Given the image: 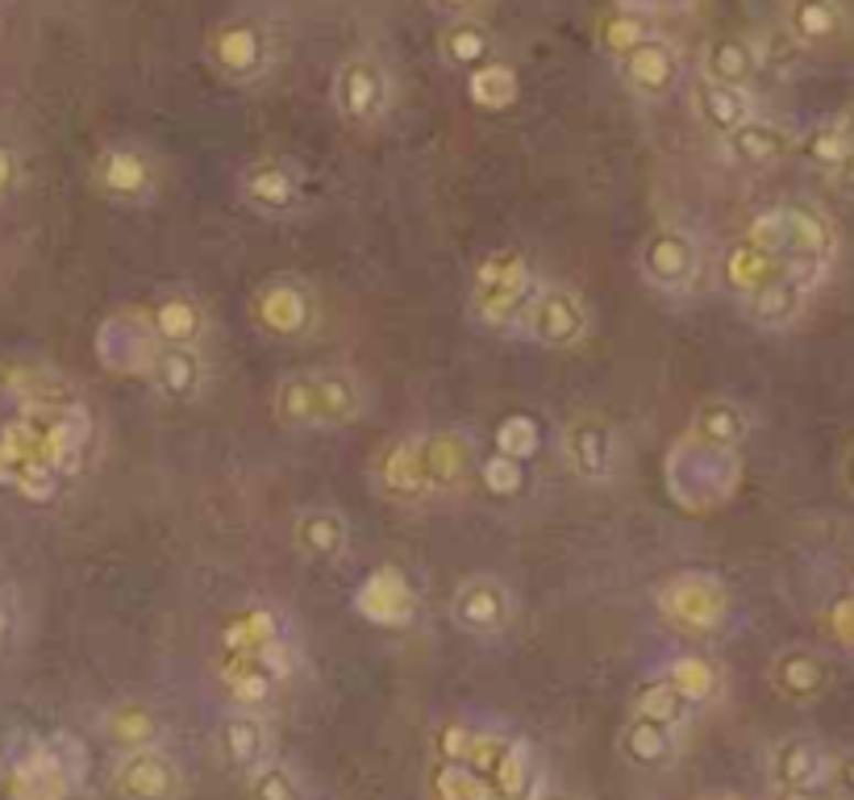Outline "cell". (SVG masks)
Here are the masks:
<instances>
[{
    "label": "cell",
    "mask_w": 854,
    "mask_h": 800,
    "mask_svg": "<svg viewBox=\"0 0 854 800\" xmlns=\"http://www.w3.org/2000/svg\"><path fill=\"white\" fill-rule=\"evenodd\" d=\"M792 154H797V133L759 113L722 138V159L738 172H771Z\"/></svg>",
    "instance_id": "9a60e30c"
},
{
    "label": "cell",
    "mask_w": 854,
    "mask_h": 800,
    "mask_svg": "<svg viewBox=\"0 0 854 800\" xmlns=\"http://www.w3.org/2000/svg\"><path fill=\"white\" fill-rule=\"evenodd\" d=\"M834 684V667L809 647H788L771 659V688L792 705H813Z\"/></svg>",
    "instance_id": "603a6c76"
},
{
    "label": "cell",
    "mask_w": 854,
    "mask_h": 800,
    "mask_svg": "<svg viewBox=\"0 0 854 800\" xmlns=\"http://www.w3.org/2000/svg\"><path fill=\"white\" fill-rule=\"evenodd\" d=\"M79 746L72 738L39 743V738H18L9 759H4V780L18 800H67L76 783Z\"/></svg>",
    "instance_id": "7a4b0ae2"
},
{
    "label": "cell",
    "mask_w": 854,
    "mask_h": 800,
    "mask_svg": "<svg viewBox=\"0 0 854 800\" xmlns=\"http://www.w3.org/2000/svg\"><path fill=\"white\" fill-rule=\"evenodd\" d=\"M418 458L421 472H425V484H430V496H442L463 488L475 476L479 451L458 430H425V434H418Z\"/></svg>",
    "instance_id": "e0dca14e"
},
{
    "label": "cell",
    "mask_w": 854,
    "mask_h": 800,
    "mask_svg": "<svg viewBox=\"0 0 854 800\" xmlns=\"http://www.w3.org/2000/svg\"><path fill=\"white\" fill-rule=\"evenodd\" d=\"M250 325L271 343H301L317 329V296L301 275H271L250 292Z\"/></svg>",
    "instance_id": "277c9868"
},
{
    "label": "cell",
    "mask_w": 854,
    "mask_h": 800,
    "mask_svg": "<svg viewBox=\"0 0 854 800\" xmlns=\"http://www.w3.org/2000/svg\"><path fill=\"white\" fill-rule=\"evenodd\" d=\"M142 322L151 329L154 346H201L209 334V309L188 288H167L138 305Z\"/></svg>",
    "instance_id": "5bb4252c"
},
{
    "label": "cell",
    "mask_w": 854,
    "mask_h": 800,
    "mask_svg": "<svg viewBox=\"0 0 854 800\" xmlns=\"http://www.w3.org/2000/svg\"><path fill=\"white\" fill-rule=\"evenodd\" d=\"M467 100H472L475 109H488V113H505L517 105V96H521V76L512 72L509 63H500V58H488V63H479L467 72Z\"/></svg>",
    "instance_id": "f35d334b"
},
{
    "label": "cell",
    "mask_w": 854,
    "mask_h": 800,
    "mask_svg": "<svg viewBox=\"0 0 854 800\" xmlns=\"http://www.w3.org/2000/svg\"><path fill=\"white\" fill-rule=\"evenodd\" d=\"M617 67H621V79H626V88L634 96H642V100H663L675 84H680V55H675V46L663 39V34H655V39L638 42L629 55L617 58Z\"/></svg>",
    "instance_id": "7402d4cb"
},
{
    "label": "cell",
    "mask_w": 854,
    "mask_h": 800,
    "mask_svg": "<svg viewBox=\"0 0 854 800\" xmlns=\"http://www.w3.org/2000/svg\"><path fill=\"white\" fill-rule=\"evenodd\" d=\"M701 242L696 234L683 226H663L655 229L638 247V275L646 288L663 292V296H688L696 280H701Z\"/></svg>",
    "instance_id": "52a82bcc"
},
{
    "label": "cell",
    "mask_w": 854,
    "mask_h": 800,
    "mask_svg": "<svg viewBox=\"0 0 854 800\" xmlns=\"http://www.w3.org/2000/svg\"><path fill=\"white\" fill-rule=\"evenodd\" d=\"M472 734H475V725L467 722H446L442 729L434 734V750H437V759L442 763H463V755H467V746H472Z\"/></svg>",
    "instance_id": "db71d44e"
},
{
    "label": "cell",
    "mask_w": 854,
    "mask_h": 800,
    "mask_svg": "<svg viewBox=\"0 0 854 800\" xmlns=\"http://www.w3.org/2000/svg\"><path fill=\"white\" fill-rule=\"evenodd\" d=\"M776 800H834L830 788H776Z\"/></svg>",
    "instance_id": "6f0895ef"
},
{
    "label": "cell",
    "mask_w": 854,
    "mask_h": 800,
    "mask_svg": "<svg viewBox=\"0 0 854 800\" xmlns=\"http://www.w3.org/2000/svg\"><path fill=\"white\" fill-rule=\"evenodd\" d=\"M493 446H496V455L530 463V458L542 451V425L533 418H526V413H512V418H505L496 425Z\"/></svg>",
    "instance_id": "7dc6e473"
},
{
    "label": "cell",
    "mask_w": 854,
    "mask_h": 800,
    "mask_svg": "<svg viewBox=\"0 0 854 800\" xmlns=\"http://www.w3.org/2000/svg\"><path fill=\"white\" fill-rule=\"evenodd\" d=\"M271 418L280 430H322V404H317V376L313 371H288L275 380L271 392Z\"/></svg>",
    "instance_id": "d6a6232c"
},
{
    "label": "cell",
    "mask_w": 854,
    "mask_h": 800,
    "mask_svg": "<svg viewBox=\"0 0 854 800\" xmlns=\"http://www.w3.org/2000/svg\"><path fill=\"white\" fill-rule=\"evenodd\" d=\"M205 58L209 67L229 84H255L271 63V34L259 21L229 18L205 39Z\"/></svg>",
    "instance_id": "30bf717a"
},
{
    "label": "cell",
    "mask_w": 854,
    "mask_h": 800,
    "mask_svg": "<svg viewBox=\"0 0 854 800\" xmlns=\"http://www.w3.org/2000/svg\"><path fill=\"white\" fill-rule=\"evenodd\" d=\"M750 430H755V418H750V409L742 400L709 397L696 404L688 439L701 442V446H713V451H738L742 442L750 439Z\"/></svg>",
    "instance_id": "d4e9b609"
},
{
    "label": "cell",
    "mask_w": 854,
    "mask_h": 800,
    "mask_svg": "<svg viewBox=\"0 0 854 800\" xmlns=\"http://www.w3.org/2000/svg\"><path fill=\"white\" fill-rule=\"evenodd\" d=\"M217 746H221L226 767L242 771V776H250L259 763L271 759V734L255 709H234L217 729Z\"/></svg>",
    "instance_id": "83f0119b"
},
{
    "label": "cell",
    "mask_w": 854,
    "mask_h": 800,
    "mask_svg": "<svg viewBox=\"0 0 854 800\" xmlns=\"http://www.w3.org/2000/svg\"><path fill=\"white\" fill-rule=\"evenodd\" d=\"M292 638V621L271 601H250L242 613H234L221 626V655H255L267 642Z\"/></svg>",
    "instance_id": "4316f807"
},
{
    "label": "cell",
    "mask_w": 854,
    "mask_h": 800,
    "mask_svg": "<svg viewBox=\"0 0 854 800\" xmlns=\"http://www.w3.org/2000/svg\"><path fill=\"white\" fill-rule=\"evenodd\" d=\"M451 621L472 638H496L512 621V588L493 572L467 575L451 596Z\"/></svg>",
    "instance_id": "7c38bea8"
},
{
    "label": "cell",
    "mask_w": 854,
    "mask_h": 800,
    "mask_svg": "<svg viewBox=\"0 0 854 800\" xmlns=\"http://www.w3.org/2000/svg\"><path fill=\"white\" fill-rule=\"evenodd\" d=\"M592 309L588 301L571 284H538L530 309L521 313L517 334H526L530 343L547 346V350H571L588 338Z\"/></svg>",
    "instance_id": "8992f818"
},
{
    "label": "cell",
    "mask_w": 854,
    "mask_h": 800,
    "mask_svg": "<svg viewBox=\"0 0 854 800\" xmlns=\"http://www.w3.org/2000/svg\"><path fill=\"white\" fill-rule=\"evenodd\" d=\"M621 755L634 767H663L675 755V729H663V725L646 722V717L634 713L626 734H621Z\"/></svg>",
    "instance_id": "7bdbcfd3"
},
{
    "label": "cell",
    "mask_w": 854,
    "mask_h": 800,
    "mask_svg": "<svg viewBox=\"0 0 854 800\" xmlns=\"http://www.w3.org/2000/svg\"><path fill=\"white\" fill-rule=\"evenodd\" d=\"M759 72V46L742 34H722L709 39L701 51V79L725 84V88H750V79Z\"/></svg>",
    "instance_id": "1f68e13d"
},
{
    "label": "cell",
    "mask_w": 854,
    "mask_h": 800,
    "mask_svg": "<svg viewBox=\"0 0 854 800\" xmlns=\"http://www.w3.org/2000/svg\"><path fill=\"white\" fill-rule=\"evenodd\" d=\"M538 284L542 280H538V271L521 250L496 247L475 263L472 288H467V313L484 329H517Z\"/></svg>",
    "instance_id": "6da1fadb"
},
{
    "label": "cell",
    "mask_w": 854,
    "mask_h": 800,
    "mask_svg": "<svg viewBox=\"0 0 854 800\" xmlns=\"http://www.w3.org/2000/svg\"><path fill=\"white\" fill-rule=\"evenodd\" d=\"M425 792H430V800H488V783L463 763L437 759L425 771Z\"/></svg>",
    "instance_id": "f6af8a7d"
},
{
    "label": "cell",
    "mask_w": 854,
    "mask_h": 800,
    "mask_svg": "<svg viewBox=\"0 0 854 800\" xmlns=\"http://www.w3.org/2000/svg\"><path fill=\"white\" fill-rule=\"evenodd\" d=\"M475 476L484 479L488 496H496V500H512V496H521V488H526V463L505 458L493 451L488 458L475 463Z\"/></svg>",
    "instance_id": "681fc988"
},
{
    "label": "cell",
    "mask_w": 854,
    "mask_h": 800,
    "mask_svg": "<svg viewBox=\"0 0 854 800\" xmlns=\"http://www.w3.org/2000/svg\"><path fill=\"white\" fill-rule=\"evenodd\" d=\"M559 458L575 479L584 484H608L617 476V458H621V442L617 430L605 418H571L559 430Z\"/></svg>",
    "instance_id": "8fae6325"
},
{
    "label": "cell",
    "mask_w": 854,
    "mask_h": 800,
    "mask_svg": "<svg viewBox=\"0 0 854 800\" xmlns=\"http://www.w3.org/2000/svg\"><path fill=\"white\" fill-rule=\"evenodd\" d=\"M517 743V734L509 729H475L472 734V746H467V755H463V767H472L479 780H488V771H493L496 763L505 759V750Z\"/></svg>",
    "instance_id": "f907efd6"
},
{
    "label": "cell",
    "mask_w": 854,
    "mask_h": 800,
    "mask_svg": "<svg viewBox=\"0 0 854 800\" xmlns=\"http://www.w3.org/2000/svg\"><path fill=\"white\" fill-rule=\"evenodd\" d=\"M350 605H355V613H359L363 621H371V626L380 629H404L418 621V588L392 563H383V567L363 575L355 596H350Z\"/></svg>",
    "instance_id": "4fadbf2b"
},
{
    "label": "cell",
    "mask_w": 854,
    "mask_h": 800,
    "mask_svg": "<svg viewBox=\"0 0 854 800\" xmlns=\"http://www.w3.org/2000/svg\"><path fill=\"white\" fill-rule=\"evenodd\" d=\"M493 51H496L493 30L479 18L446 21V30L437 34V55H442L446 67H455V72H472L479 63H488Z\"/></svg>",
    "instance_id": "d590c367"
},
{
    "label": "cell",
    "mask_w": 854,
    "mask_h": 800,
    "mask_svg": "<svg viewBox=\"0 0 854 800\" xmlns=\"http://www.w3.org/2000/svg\"><path fill=\"white\" fill-rule=\"evenodd\" d=\"M692 113L709 133L725 138L729 130H738L742 121L755 117V100H750V88H725V84H713V79H701L692 84Z\"/></svg>",
    "instance_id": "f546056e"
},
{
    "label": "cell",
    "mask_w": 854,
    "mask_h": 800,
    "mask_svg": "<svg viewBox=\"0 0 854 800\" xmlns=\"http://www.w3.org/2000/svg\"><path fill=\"white\" fill-rule=\"evenodd\" d=\"M746 242L750 247L767 250V255H776V259H788V250H792V238H788V221H783V209H763L750 226H746Z\"/></svg>",
    "instance_id": "816d5d0a"
},
{
    "label": "cell",
    "mask_w": 854,
    "mask_h": 800,
    "mask_svg": "<svg viewBox=\"0 0 854 800\" xmlns=\"http://www.w3.org/2000/svg\"><path fill=\"white\" fill-rule=\"evenodd\" d=\"M767 767H771L776 788H830V776H834V759L817 738H783V743H776Z\"/></svg>",
    "instance_id": "484cf974"
},
{
    "label": "cell",
    "mask_w": 854,
    "mask_h": 800,
    "mask_svg": "<svg viewBox=\"0 0 854 800\" xmlns=\"http://www.w3.org/2000/svg\"><path fill=\"white\" fill-rule=\"evenodd\" d=\"M21 175H25V167H21V151L13 142L0 138V201L21 188Z\"/></svg>",
    "instance_id": "11a10c76"
},
{
    "label": "cell",
    "mask_w": 854,
    "mask_h": 800,
    "mask_svg": "<svg viewBox=\"0 0 854 800\" xmlns=\"http://www.w3.org/2000/svg\"><path fill=\"white\" fill-rule=\"evenodd\" d=\"M292 547L309 563H338L350 547V526L334 505H304L292 521Z\"/></svg>",
    "instance_id": "cb8c5ba5"
},
{
    "label": "cell",
    "mask_w": 854,
    "mask_h": 800,
    "mask_svg": "<svg viewBox=\"0 0 854 800\" xmlns=\"http://www.w3.org/2000/svg\"><path fill=\"white\" fill-rule=\"evenodd\" d=\"M329 100H334V113L346 126L371 130L392 109V76H388V67L376 55H350L334 72Z\"/></svg>",
    "instance_id": "ba28073f"
},
{
    "label": "cell",
    "mask_w": 854,
    "mask_h": 800,
    "mask_svg": "<svg viewBox=\"0 0 854 800\" xmlns=\"http://www.w3.org/2000/svg\"><path fill=\"white\" fill-rule=\"evenodd\" d=\"M655 609L688 638H709L725 626L729 592L713 572H680L655 588Z\"/></svg>",
    "instance_id": "3957f363"
},
{
    "label": "cell",
    "mask_w": 854,
    "mask_h": 800,
    "mask_svg": "<svg viewBox=\"0 0 854 800\" xmlns=\"http://www.w3.org/2000/svg\"><path fill=\"white\" fill-rule=\"evenodd\" d=\"M526 800H575V797H567V792H554V788H533Z\"/></svg>",
    "instance_id": "680465c9"
},
{
    "label": "cell",
    "mask_w": 854,
    "mask_h": 800,
    "mask_svg": "<svg viewBox=\"0 0 854 800\" xmlns=\"http://www.w3.org/2000/svg\"><path fill=\"white\" fill-rule=\"evenodd\" d=\"M88 180H93L96 196H105L109 205H121V209H142L159 196V159H154L147 147L138 142H109L100 147L88 167Z\"/></svg>",
    "instance_id": "5b68a950"
},
{
    "label": "cell",
    "mask_w": 854,
    "mask_h": 800,
    "mask_svg": "<svg viewBox=\"0 0 854 800\" xmlns=\"http://www.w3.org/2000/svg\"><path fill=\"white\" fill-rule=\"evenodd\" d=\"M634 713L646 717V722L663 725V729H683L688 717H692V705H688V701H683L680 692L667 684V680H655V684H646L642 692H638Z\"/></svg>",
    "instance_id": "bcb514c9"
},
{
    "label": "cell",
    "mask_w": 854,
    "mask_h": 800,
    "mask_svg": "<svg viewBox=\"0 0 854 800\" xmlns=\"http://www.w3.org/2000/svg\"><path fill=\"white\" fill-rule=\"evenodd\" d=\"M250 800H304V792L288 763L267 759L250 771Z\"/></svg>",
    "instance_id": "c3c4849f"
},
{
    "label": "cell",
    "mask_w": 854,
    "mask_h": 800,
    "mask_svg": "<svg viewBox=\"0 0 854 800\" xmlns=\"http://www.w3.org/2000/svg\"><path fill=\"white\" fill-rule=\"evenodd\" d=\"M783 209V221H788V238H792V250L788 255H821L830 259L837 247L834 221L825 217L813 205H779Z\"/></svg>",
    "instance_id": "60d3db41"
},
{
    "label": "cell",
    "mask_w": 854,
    "mask_h": 800,
    "mask_svg": "<svg viewBox=\"0 0 854 800\" xmlns=\"http://www.w3.org/2000/svg\"><path fill=\"white\" fill-rule=\"evenodd\" d=\"M809 292L813 288L797 280V275H788L783 267H779L776 275L759 284L755 292H746L738 305H742V317L763 329V334H779V329H792V325L804 317V309H809Z\"/></svg>",
    "instance_id": "d6986e66"
},
{
    "label": "cell",
    "mask_w": 854,
    "mask_h": 800,
    "mask_svg": "<svg viewBox=\"0 0 854 800\" xmlns=\"http://www.w3.org/2000/svg\"><path fill=\"white\" fill-rule=\"evenodd\" d=\"M783 30L797 46L821 51V46H834L846 34V13H842L837 0H788Z\"/></svg>",
    "instance_id": "4dcf8cb0"
},
{
    "label": "cell",
    "mask_w": 854,
    "mask_h": 800,
    "mask_svg": "<svg viewBox=\"0 0 854 800\" xmlns=\"http://www.w3.org/2000/svg\"><path fill=\"white\" fill-rule=\"evenodd\" d=\"M142 380L167 404H192L209 388V363L201 355V346H154Z\"/></svg>",
    "instance_id": "2e32d148"
},
{
    "label": "cell",
    "mask_w": 854,
    "mask_h": 800,
    "mask_svg": "<svg viewBox=\"0 0 854 800\" xmlns=\"http://www.w3.org/2000/svg\"><path fill=\"white\" fill-rule=\"evenodd\" d=\"M96 355L100 363L113 371V376H147V363L154 355V338L147 322H142V313L138 305L133 309H121L113 313L109 322L100 325V334H96Z\"/></svg>",
    "instance_id": "44dd1931"
},
{
    "label": "cell",
    "mask_w": 854,
    "mask_h": 800,
    "mask_svg": "<svg viewBox=\"0 0 854 800\" xmlns=\"http://www.w3.org/2000/svg\"><path fill=\"white\" fill-rule=\"evenodd\" d=\"M238 196L250 213L284 221L304 209V175L292 159L267 154V159H250L242 175H238Z\"/></svg>",
    "instance_id": "9c48e42d"
},
{
    "label": "cell",
    "mask_w": 854,
    "mask_h": 800,
    "mask_svg": "<svg viewBox=\"0 0 854 800\" xmlns=\"http://www.w3.org/2000/svg\"><path fill=\"white\" fill-rule=\"evenodd\" d=\"M430 4H434L442 18H451V21H458V18H479V13L488 9V0H430Z\"/></svg>",
    "instance_id": "9f6ffc18"
},
{
    "label": "cell",
    "mask_w": 854,
    "mask_h": 800,
    "mask_svg": "<svg viewBox=\"0 0 854 800\" xmlns=\"http://www.w3.org/2000/svg\"><path fill=\"white\" fill-rule=\"evenodd\" d=\"M776 271H779L776 255L750 247L746 238H738V242L722 255V284H725V292H729V296H738V301L746 296V292H755L759 284H767Z\"/></svg>",
    "instance_id": "ab89813d"
},
{
    "label": "cell",
    "mask_w": 854,
    "mask_h": 800,
    "mask_svg": "<svg viewBox=\"0 0 854 800\" xmlns=\"http://www.w3.org/2000/svg\"><path fill=\"white\" fill-rule=\"evenodd\" d=\"M817 626H821V634H825L837 650H851L854 647L851 592H837V596H830V601H825V609L817 613Z\"/></svg>",
    "instance_id": "f5cc1de1"
},
{
    "label": "cell",
    "mask_w": 854,
    "mask_h": 800,
    "mask_svg": "<svg viewBox=\"0 0 854 800\" xmlns=\"http://www.w3.org/2000/svg\"><path fill=\"white\" fill-rule=\"evenodd\" d=\"M646 39H655V21H650V13H642V9H613L608 18H601V25H596V46L605 51L613 63L621 55H629L638 42Z\"/></svg>",
    "instance_id": "b9f144b4"
},
{
    "label": "cell",
    "mask_w": 854,
    "mask_h": 800,
    "mask_svg": "<svg viewBox=\"0 0 854 800\" xmlns=\"http://www.w3.org/2000/svg\"><path fill=\"white\" fill-rule=\"evenodd\" d=\"M317 376V404H322V430L355 425L367 413V388L350 367H313Z\"/></svg>",
    "instance_id": "f1b7e54d"
},
{
    "label": "cell",
    "mask_w": 854,
    "mask_h": 800,
    "mask_svg": "<svg viewBox=\"0 0 854 800\" xmlns=\"http://www.w3.org/2000/svg\"><path fill=\"white\" fill-rule=\"evenodd\" d=\"M659 680H667V684L680 692L688 705L696 709V705H713V701H722V692H725V671L713 659H704V655H671L663 663V675Z\"/></svg>",
    "instance_id": "836d02e7"
},
{
    "label": "cell",
    "mask_w": 854,
    "mask_h": 800,
    "mask_svg": "<svg viewBox=\"0 0 854 800\" xmlns=\"http://www.w3.org/2000/svg\"><path fill=\"white\" fill-rule=\"evenodd\" d=\"M488 800H526L533 792V755L530 746L517 743L505 750V759L488 771Z\"/></svg>",
    "instance_id": "ee69618b"
},
{
    "label": "cell",
    "mask_w": 854,
    "mask_h": 800,
    "mask_svg": "<svg viewBox=\"0 0 854 800\" xmlns=\"http://www.w3.org/2000/svg\"><path fill=\"white\" fill-rule=\"evenodd\" d=\"M9 629H13V617H9V609H0V647L9 642Z\"/></svg>",
    "instance_id": "91938a15"
},
{
    "label": "cell",
    "mask_w": 854,
    "mask_h": 800,
    "mask_svg": "<svg viewBox=\"0 0 854 800\" xmlns=\"http://www.w3.org/2000/svg\"><path fill=\"white\" fill-rule=\"evenodd\" d=\"M221 684L226 692L234 696V705L238 709H263L275 701V692H280V680H271L263 667L255 663V655H221Z\"/></svg>",
    "instance_id": "74e56055"
},
{
    "label": "cell",
    "mask_w": 854,
    "mask_h": 800,
    "mask_svg": "<svg viewBox=\"0 0 854 800\" xmlns=\"http://www.w3.org/2000/svg\"><path fill=\"white\" fill-rule=\"evenodd\" d=\"M159 734H163V722L151 705L142 701H117L109 713H105V738L130 755V750H147V746H159Z\"/></svg>",
    "instance_id": "8d00e7d4"
},
{
    "label": "cell",
    "mask_w": 854,
    "mask_h": 800,
    "mask_svg": "<svg viewBox=\"0 0 854 800\" xmlns=\"http://www.w3.org/2000/svg\"><path fill=\"white\" fill-rule=\"evenodd\" d=\"M113 788L126 800H175L184 792V776H180V763L171 759L167 750L147 746V750L121 755L113 771Z\"/></svg>",
    "instance_id": "ffe728a7"
},
{
    "label": "cell",
    "mask_w": 854,
    "mask_h": 800,
    "mask_svg": "<svg viewBox=\"0 0 854 800\" xmlns=\"http://www.w3.org/2000/svg\"><path fill=\"white\" fill-rule=\"evenodd\" d=\"M371 488L392 505H421L430 500V484L418 458V434H400L383 442L371 458Z\"/></svg>",
    "instance_id": "ac0fdd59"
},
{
    "label": "cell",
    "mask_w": 854,
    "mask_h": 800,
    "mask_svg": "<svg viewBox=\"0 0 854 800\" xmlns=\"http://www.w3.org/2000/svg\"><path fill=\"white\" fill-rule=\"evenodd\" d=\"M797 151L813 163L817 172H825V175H842L846 167H851V117L846 113H834V117H825V121H817L813 130L804 133L797 142Z\"/></svg>",
    "instance_id": "e575fe53"
}]
</instances>
